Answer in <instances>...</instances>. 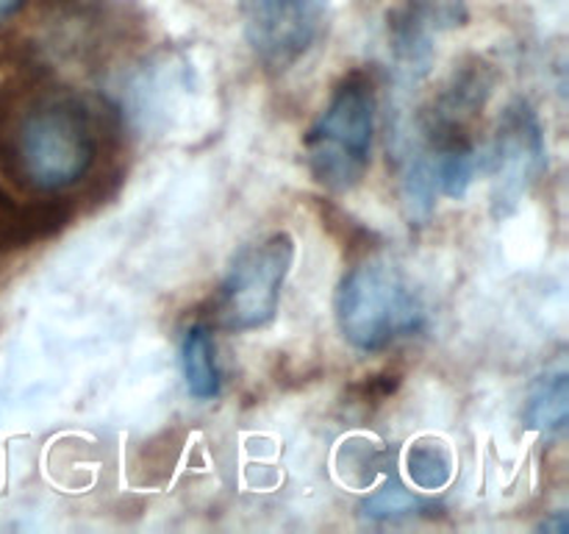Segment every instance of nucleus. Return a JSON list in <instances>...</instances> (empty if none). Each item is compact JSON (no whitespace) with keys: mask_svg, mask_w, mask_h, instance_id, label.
Here are the masks:
<instances>
[{"mask_svg":"<svg viewBox=\"0 0 569 534\" xmlns=\"http://www.w3.org/2000/svg\"><path fill=\"white\" fill-rule=\"evenodd\" d=\"M548 170L542 122L526 100H515L500 115L495 139L483 150V172L492 178V215L511 217L533 184Z\"/></svg>","mask_w":569,"mask_h":534,"instance_id":"nucleus-5","label":"nucleus"},{"mask_svg":"<svg viewBox=\"0 0 569 534\" xmlns=\"http://www.w3.org/2000/svg\"><path fill=\"white\" fill-rule=\"evenodd\" d=\"M426 512H433V504H428L420 495L409 493L403 484L392 482L383 490H378L376 495L361 504V515L372 523H400L411 521V517H420Z\"/></svg>","mask_w":569,"mask_h":534,"instance_id":"nucleus-12","label":"nucleus"},{"mask_svg":"<svg viewBox=\"0 0 569 534\" xmlns=\"http://www.w3.org/2000/svg\"><path fill=\"white\" fill-rule=\"evenodd\" d=\"M98 134L83 100L42 89L17 111V83L0 87V172L39 192H59L87 176Z\"/></svg>","mask_w":569,"mask_h":534,"instance_id":"nucleus-1","label":"nucleus"},{"mask_svg":"<svg viewBox=\"0 0 569 534\" xmlns=\"http://www.w3.org/2000/svg\"><path fill=\"white\" fill-rule=\"evenodd\" d=\"M22 3H26V0H0V22H6L9 17H14L17 11L22 9Z\"/></svg>","mask_w":569,"mask_h":534,"instance_id":"nucleus-14","label":"nucleus"},{"mask_svg":"<svg viewBox=\"0 0 569 534\" xmlns=\"http://www.w3.org/2000/svg\"><path fill=\"white\" fill-rule=\"evenodd\" d=\"M181 365L192 398L211 400L220 395V365H217L214 337L206 323H194L183 334Z\"/></svg>","mask_w":569,"mask_h":534,"instance_id":"nucleus-10","label":"nucleus"},{"mask_svg":"<svg viewBox=\"0 0 569 534\" xmlns=\"http://www.w3.org/2000/svg\"><path fill=\"white\" fill-rule=\"evenodd\" d=\"M342 337L365 354H378L426 326V306L415 284L387 259H365L345 273L333 300Z\"/></svg>","mask_w":569,"mask_h":534,"instance_id":"nucleus-2","label":"nucleus"},{"mask_svg":"<svg viewBox=\"0 0 569 534\" xmlns=\"http://www.w3.org/2000/svg\"><path fill=\"white\" fill-rule=\"evenodd\" d=\"M295 261V239L276 231L237 254L214 300V323L226 332H253L276 317L281 287Z\"/></svg>","mask_w":569,"mask_h":534,"instance_id":"nucleus-4","label":"nucleus"},{"mask_svg":"<svg viewBox=\"0 0 569 534\" xmlns=\"http://www.w3.org/2000/svg\"><path fill=\"white\" fill-rule=\"evenodd\" d=\"M406 471L420 490H442L453 476V456L439 439H417L406 454Z\"/></svg>","mask_w":569,"mask_h":534,"instance_id":"nucleus-11","label":"nucleus"},{"mask_svg":"<svg viewBox=\"0 0 569 534\" xmlns=\"http://www.w3.org/2000/svg\"><path fill=\"white\" fill-rule=\"evenodd\" d=\"M569 423V376L567 367H556L539 376L526 400V426L548 437H561Z\"/></svg>","mask_w":569,"mask_h":534,"instance_id":"nucleus-9","label":"nucleus"},{"mask_svg":"<svg viewBox=\"0 0 569 534\" xmlns=\"http://www.w3.org/2000/svg\"><path fill=\"white\" fill-rule=\"evenodd\" d=\"M244 37L261 67L287 72L326 26V0H239Z\"/></svg>","mask_w":569,"mask_h":534,"instance_id":"nucleus-6","label":"nucleus"},{"mask_svg":"<svg viewBox=\"0 0 569 534\" xmlns=\"http://www.w3.org/2000/svg\"><path fill=\"white\" fill-rule=\"evenodd\" d=\"M67 209L59 204H20L0 187V248H26L50 237L67 222Z\"/></svg>","mask_w":569,"mask_h":534,"instance_id":"nucleus-8","label":"nucleus"},{"mask_svg":"<svg viewBox=\"0 0 569 534\" xmlns=\"http://www.w3.org/2000/svg\"><path fill=\"white\" fill-rule=\"evenodd\" d=\"M376 137V92L361 72L345 78L303 139L306 167L322 189L345 195L367 176Z\"/></svg>","mask_w":569,"mask_h":534,"instance_id":"nucleus-3","label":"nucleus"},{"mask_svg":"<svg viewBox=\"0 0 569 534\" xmlns=\"http://www.w3.org/2000/svg\"><path fill=\"white\" fill-rule=\"evenodd\" d=\"M542 532H553V534H567V528H569V523H567V515L565 512H556L553 517H550V521H545L542 526Z\"/></svg>","mask_w":569,"mask_h":534,"instance_id":"nucleus-13","label":"nucleus"},{"mask_svg":"<svg viewBox=\"0 0 569 534\" xmlns=\"http://www.w3.org/2000/svg\"><path fill=\"white\" fill-rule=\"evenodd\" d=\"M461 0H400L389 11V50L406 81H420L431 72L437 37L445 28L461 26Z\"/></svg>","mask_w":569,"mask_h":534,"instance_id":"nucleus-7","label":"nucleus"}]
</instances>
